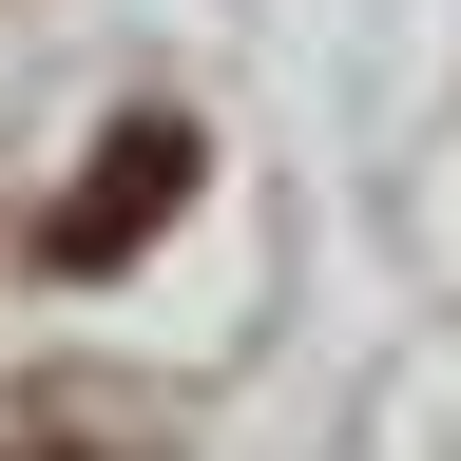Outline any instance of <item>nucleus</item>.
<instances>
[{"label":"nucleus","instance_id":"nucleus-2","mask_svg":"<svg viewBox=\"0 0 461 461\" xmlns=\"http://www.w3.org/2000/svg\"><path fill=\"white\" fill-rule=\"evenodd\" d=\"M0 461H115V442H0Z\"/></svg>","mask_w":461,"mask_h":461},{"label":"nucleus","instance_id":"nucleus-1","mask_svg":"<svg viewBox=\"0 0 461 461\" xmlns=\"http://www.w3.org/2000/svg\"><path fill=\"white\" fill-rule=\"evenodd\" d=\"M193 173H212V135H193V115H115V135H96L77 173H58V212H39V269H58V288L135 269L154 230L193 212Z\"/></svg>","mask_w":461,"mask_h":461}]
</instances>
